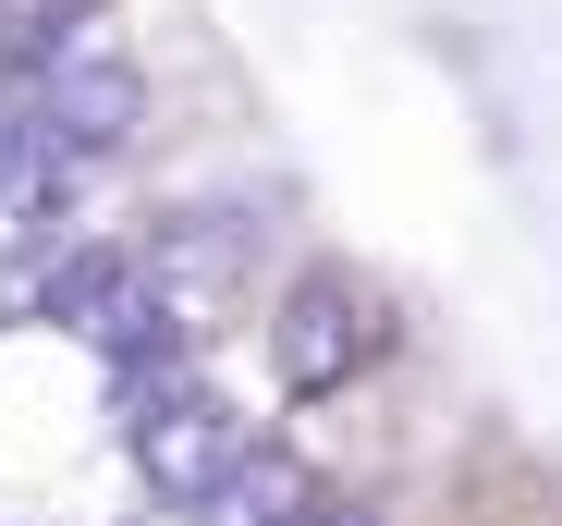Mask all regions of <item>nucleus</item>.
<instances>
[{
    "mask_svg": "<svg viewBox=\"0 0 562 526\" xmlns=\"http://www.w3.org/2000/svg\"><path fill=\"white\" fill-rule=\"evenodd\" d=\"M49 123H61L74 147H99V135L123 147V123H135V86H123V74H99V61H74V74L49 86Z\"/></svg>",
    "mask_w": 562,
    "mask_h": 526,
    "instance_id": "3",
    "label": "nucleus"
},
{
    "mask_svg": "<svg viewBox=\"0 0 562 526\" xmlns=\"http://www.w3.org/2000/svg\"><path fill=\"white\" fill-rule=\"evenodd\" d=\"M367 356H380V318H367L355 282H306L294 306H281V380H294V392H330Z\"/></svg>",
    "mask_w": 562,
    "mask_h": 526,
    "instance_id": "1",
    "label": "nucleus"
},
{
    "mask_svg": "<svg viewBox=\"0 0 562 526\" xmlns=\"http://www.w3.org/2000/svg\"><path fill=\"white\" fill-rule=\"evenodd\" d=\"M135 454H147L159 490L196 502L209 478H233V428H221V404H147V416H135Z\"/></svg>",
    "mask_w": 562,
    "mask_h": 526,
    "instance_id": "2",
    "label": "nucleus"
}]
</instances>
